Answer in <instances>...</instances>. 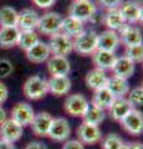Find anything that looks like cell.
<instances>
[{
  "instance_id": "6da1fadb",
  "label": "cell",
  "mask_w": 143,
  "mask_h": 149,
  "mask_svg": "<svg viewBox=\"0 0 143 149\" xmlns=\"http://www.w3.org/2000/svg\"><path fill=\"white\" fill-rule=\"evenodd\" d=\"M97 32L93 30H84L72 40L73 51L78 55L89 56L97 50Z\"/></svg>"
},
{
  "instance_id": "7a4b0ae2",
  "label": "cell",
  "mask_w": 143,
  "mask_h": 149,
  "mask_svg": "<svg viewBox=\"0 0 143 149\" xmlns=\"http://www.w3.org/2000/svg\"><path fill=\"white\" fill-rule=\"evenodd\" d=\"M22 93L27 100L39 101L49 93L47 81L40 76H31L25 81L22 86Z\"/></svg>"
},
{
  "instance_id": "3957f363",
  "label": "cell",
  "mask_w": 143,
  "mask_h": 149,
  "mask_svg": "<svg viewBox=\"0 0 143 149\" xmlns=\"http://www.w3.org/2000/svg\"><path fill=\"white\" fill-rule=\"evenodd\" d=\"M96 11H97V5L92 0H73L68 8V16L86 22L90 21Z\"/></svg>"
},
{
  "instance_id": "277c9868",
  "label": "cell",
  "mask_w": 143,
  "mask_h": 149,
  "mask_svg": "<svg viewBox=\"0 0 143 149\" xmlns=\"http://www.w3.org/2000/svg\"><path fill=\"white\" fill-rule=\"evenodd\" d=\"M62 22V16L56 11H47L39 17V22L36 29L39 30V32L44 35L51 36L54 34L60 32V27H61Z\"/></svg>"
},
{
  "instance_id": "5b68a950",
  "label": "cell",
  "mask_w": 143,
  "mask_h": 149,
  "mask_svg": "<svg viewBox=\"0 0 143 149\" xmlns=\"http://www.w3.org/2000/svg\"><path fill=\"white\" fill-rule=\"evenodd\" d=\"M49 49L50 52L54 56H63L67 57L72 51V39L71 37L66 36L62 32H57L50 36V41H49Z\"/></svg>"
},
{
  "instance_id": "8992f818",
  "label": "cell",
  "mask_w": 143,
  "mask_h": 149,
  "mask_svg": "<svg viewBox=\"0 0 143 149\" xmlns=\"http://www.w3.org/2000/svg\"><path fill=\"white\" fill-rule=\"evenodd\" d=\"M76 136L77 141H80L82 144H87V146H93L101 142L102 139V133L98 125L91 124L87 122H82L76 129Z\"/></svg>"
},
{
  "instance_id": "52a82bcc",
  "label": "cell",
  "mask_w": 143,
  "mask_h": 149,
  "mask_svg": "<svg viewBox=\"0 0 143 149\" xmlns=\"http://www.w3.org/2000/svg\"><path fill=\"white\" fill-rule=\"evenodd\" d=\"M90 106L89 100L81 93L67 96V98L63 102V109L67 114L72 117H84L85 112Z\"/></svg>"
},
{
  "instance_id": "ba28073f",
  "label": "cell",
  "mask_w": 143,
  "mask_h": 149,
  "mask_svg": "<svg viewBox=\"0 0 143 149\" xmlns=\"http://www.w3.org/2000/svg\"><path fill=\"white\" fill-rule=\"evenodd\" d=\"M122 128L131 136H141L143 132V116L138 109H131L119 120Z\"/></svg>"
},
{
  "instance_id": "9c48e42d",
  "label": "cell",
  "mask_w": 143,
  "mask_h": 149,
  "mask_svg": "<svg viewBox=\"0 0 143 149\" xmlns=\"http://www.w3.org/2000/svg\"><path fill=\"white\" fill-rule=\"evenodd\" d=\"M35 112L34 108L29 104L27 102H17L16 104H14L11 108V118L14 122H16L22 128L26 125H30L34 119Z\"/></svg>"
},
{
  "instance_id": "30bf717a",
  "label": "cell",
  "mask_w": 143,
  "mask_h": 149,
  "mask_svg": "<svg viewBox=\"0 0 143 149\" xmlns=\"http://www.w3.org/2000/svg\"><path fill=\"white\" fill-rule=\"evenodd\" d=\"M47 136L55 142H66L71 136V125L68 120L63 117L54 118Z\"/></svg>"
},
{
  "instance_id": "8fae6325",
  "label": "cell",
  "mask_w": 143,
  "mask_h": 149,
  "mask_svg": "<svg viewBox=\"0 0 143 149\" xmlns=\"http://www.w3.org/2000/svg\"><path fill=\"white\" fill-rule=\"evenodd\" d=\"M118 10L123 16L126 24H138L142 22V5L136 3L135 0H126L122 1L121 5L118 6Z\"/></svg>"
},
{
  "instance_id": "7c38bea8",
  "label": "cell",
  "mask_w": 143,
  "mask_h": 149,
  "mask_svg": "<svg viewBox=\"0 0 143 149\" xmlns=\"http://www.w3.org/2000/svg\"><path fill=\"white\" fill-rule=\"evenodd\" d=\"M117 34L119 36V42L123 44L126 47L142 44V31L137 26L124 24L117 31Z\"/></svg>"
},
{
  "instance_id": "4fadbf2b",
  "label": "cell",
  "mask_w": 143,
  "mask_h": 149,
  "mask_svg": "<svg viewBox=\"0 0 143 149\" xmlns=\"http://www.w3.org/2000/svg\"><path fill=\"white\" fill-rule=\"evenodd\" d=\"M24 129L21 125H19L16 122H14L13 119H6L0 124V139L9 143H15L20 141L22 137Z\"/></svg>"
},
{
  "instance_id": "5bb4252c",
  "label": "cell",
  "mask_w": 143,
  "mask_h": 149,
  "mask_svg": "<svg viewBox=\"0 0 143 149\" xmlns=\"http://www.w3.org/2000/svg\"><path fill=\"white\" fill-rule=\"evenodd\" d=\"M119 36L117 31L105 30L97 35V50L108 51V52H116L119 47Z\"/></svg>"
},
{
  "instance_id": "9a60e30c",
  "label": "cell",
  "mask_w": 143,
  "mask_h": 149,
  "mask_svg": "<svg viewBox=\"0 0 143 149\" xmlns=\"http://www.w3.org/2000/svg\"><path fill=\"white\" fill-rule=\"evenodd\" d=\"M54 117L49 112H39L34 116V119L31 122V130L38 137H46L49 133L50 125L52 123Z\"/></svg>"
},
{
  "instance_id": "2e32d148",
  "label": "cell",
  "mask_w": 143,
  "mask_h": 149,
  "mask_svg": "<svg viewBox=\"0 0 143 149\" xmlns=\"http://www.w3.org/2000/svg\"><path fill=\"white\" fill-rule=\"evenodd\" d=\"M47 71L51 76H67L71 71V63L63 56H50L47 61Z\"/></svg>"
},
{
  "instance_id": "e0dca14e",
  "label": "cell",
  "mask_w": 143,
  "mask_h": 149,
  "mask_svg": "<svg viewBox=\"0 0 143 149\" xmlns=\"http://www.w3.org/2000/svg\"><path fill=\"white\" fill-rule=\"evenodd\" d=\"M40 15L38 11L31 8L22 9L17 13V25L16 27L19 30H35L39 22Z\"/></svg>"
},
{
  "instance_id": "ac0fdd59",
  "label": "cell",
  "mask_w": 143,
  "mask_h": 149,
  "mask_svg": "<svg viewBox=\"0 0 143 149\" xmlns=\"http://www.w3.org/2000/svg\"><path fill=\"white\" fill-rule=\"evenodd\" d=\"M135 70H136V63L123 55L121 57H116V61H114L111 71L113 72V76L128 80L130 77L133 76Z\"/></svg>"
},
{
  "instance_id": "d6986e66",
  "label": "cell",
  "mask_w": 143,
  "mask_h": 149,
  "mask_svg": "<svg viewBox=\"0 0 143 149\" xmlns=\"http://www.w3.org/2000/svg\"><path fill=\"white\" fill-rule=\"evenodd\" d=\"M47 90L56 97L65 96L71 90V80L68 76H51L47 80Z\"/></svg>"
},
{
  "instance_id": "ffe728a7",
  "label": "cell",
  "mask_w": 143,
  "mask_h": 149,
  "mask_svg": "<svg viewBox=\"0 0 143 149\" xmlns=\"http://www.w3.org/2000/svg\"><path fill=\"white\" fill-rule=\"evenodd\" d=\"M50 56H51V52H50L49 45L44 41H38L33 47H30L26 51V58L34 63H41L47 61Z\"/></svg>"
},
{
  "instance_id": "44dd1931",
  "label": "cell",
  "mask_w": 143,
  "mask_h": 149,
  "mask_svg": "<svg viewBox=\"0 0 143 149\" xmlns=\"http://www.w3.org/2000/svg\"><path fill=\"white\" fill-rule=\"evenodd\" d=\"M107 81H108V76H107V73H106V71L96 68V67L87 72L86 77H85V82H86L87 87L93 91L106 87Z\"/></svg>"
},
{
  "instance_id": "7402d4cb",
  "label": "cell",
  "mask_w": 143,
  "mask_h": 149,
  "mask_svg": "<svg viewBox=\"0 0 143 149\" xmlns=\"http://www.w3.org/2000/svg\"><path fill=\"white\" fill-rule=\"evenodd\" d=\"M106 88L114 96V98H123L126 95L130 92V85L128 81L124 78L117 77V76H111L108 77Z\"/></svg>"
},
{
  "instance_id": "603a6c76",
  "label": "cell",
  "mask_w": 143,
  "mask_h": 149,
  "mask_svg": "<svg viewBox=\"0 0 143 149\" xmlns=\"http://www.w3.org/2000/svg\"><path fill=\"white\" fill-rule=\"evenodd\" d=\"M91 56H92V61H93V65L96 66V68L103 70V71H107V70L112 68L114 61H116V57H117L113 52H108V51H102V50H96Z\"/></svg>"
},
{
  "instance_id": "cb8c5ba5",
  "label": "cell",
  "mask_w": 143,
  "mask_h": 149,
  "mask_svg": "<svg viewBox=\"0 0 143 149\" xmlns=\"http://www.w3.org/2000/svg\"><path fill=\"white\" fill-rule=\"evenodd\" d=\"M131 109H133V108L130 104V102L127 101V98H124V97L123 98H114L112 104H111L108 108V114L113 120L119 122Z\"/></svg>"
},
{
  "instance_id": "d4e9b609",
  "label": "cell",
  "mask_w": 143,
  "mask_h": 149,
  "mask_svg": "<svg viewBox=\"0 0 143 149\" xmlns=\"http://www.w3.org/2000/svg\"><path fill=\"white\" fill-rule=\"evenodd\" d=\"M85 30L84 22L77 20V19L72 16H66L62 17L61 27H60V32L65 34L68 37H76L78 34H81Z\"/></svg>"
},
{
  "instance_id": "484cf974",
  "label": "cell",
  "mask_w": 143,
  "mask_h": 149,
  "mask_svg": "<svg viewBox=\"0 0 143 149\" xmlns=\"http://www.w3.org/2000/svg\"><path fill=\"white\" fill-rule=\"evenodd\" d=\"M20 30L16 26L13 27H0V47L11 49L17 44Z\"/></svg>"
},
{
  "instance_id": "4316f807",
  "label": "cell",
  "mask_w": 143,
  "mask_h": 149,
  "mask_svg": "<svg viewBox=\"0 0 143 149\" xmlns=\"http://www.w3.org/2000/svg\"><path fill=\"white\" fill-rule=\"evenodd\" d=\"M113 101H114V96L106 87L96 90L93 96H92V106L97 107V108L102 111L108 109Z\"/></svg>"
},
{
  "instance_id": "83f0119b",
  "label": "cell",
  "mask_w": 143,
  "mask_h": 149,
  "mask_svg": "<svg viewBox=\"0 0 143 149\" xmlns=\"http://www.w3.org/2000/svg\"><path fill=\"white\" fill-rule=\"evenodd\" d=\"M103 24L108 27L107 30H112V31H118L121 27L126 24L123 16L121 15L118 8L117 9H110L103 16Z\"/></svg>"
},
{
  "instance_id": "f1b7e54d",
  "label": "cell",
  "mask_w": 143,
  "mask_h": 149,
  "mask_svg": "<svg viewBox=\"0 0 143 149\" xmlns=\"http://www.w3.org/2000/svg\"><path fill=\"white\" fill-rule=\"evenodd\" d=\"M40 41L39 39V34L36 32L35 30H20L19 32V39H17V46L24 50V51H27L30 47Z\"/></svg>"
},
{
  "instance_id": "f546056e",
  "label": "cell",
  "mask_w": 143,
  "mask_h": 149,
  "mask_svg": "<svg viewBox=\"0 0 143 149\" xmlns=\"http://www.w3.org/2000/svg\"><path fill=\"white\" fill-rule=\"evenodd\" d=\"M17 25V11L13 6L0 8V26L13 27Z\"/></svg>"
},
{
  "instance_id": "4dcf8cb0",
  "label": "cell",
  "mask_w": 143,
  "mask_h": 149,
  "mask_svg": "<svg viewBox=\"0 0 143 149\" xmlns=\"http://www.w3.org/2000/svg\"><path fill=\"white\" fill-rule=\"evenodd\" d=\"M82 118H84V122L98 125L100 123H102L103 120L106 119V112L97 108V107L90 104Z\"/></svg>"
},
{
  "instance_id": "1f68e13d",
  "label": "cell",
  "mask_w": 143,
  "mask_h": 149,
  "mask_svg": "<svg viewBox=\"0 0 143 149\" xmlns=\"http://www.w3.org/2000/svg\"><path fill=\"white\" fill-rule=\"evenodd\" d=\"M122 144H124L123 139L116 133H110L101 139V148L102 149H118Z\"/></svg>"
},
{
  "instance_id": "d6a6232c",
  "label": "cell",
  "mask_w": 143,
  "mask_h": 149,
  "mask_svg": "<svg viewBox=\"0 0 143 149\" xmlns=\"http://www.w3.org/2000/svg\"><path fill=\"white\" fill-rule=\"evenodd\" d=\"M127 101L130 102L133 109H137L138 107H142L143 104V87L137 86L133 90L128 92V98Z\"/></svg>"
},
{
  "instance_id": "836d02e7",
  "label": "cell",
  "mask_w": 143,
  "mask_h": 149,
  "mask_svg": "<svg viewBox=\"0 0 143 149\" xmlns=\"http://www.w3.org/2000/svg\"><path fill=\"white\" fill-rule=\"evenodd\" d=\"M124 56L128 57L133 61L135 63H140L143 61V46L141 45H136V46H130V47H126L124 51Z\"/></svg>"
},
{
  "instance_id": "e575fe53",
  "label": "cell",
  "mask_w": 143,
  "mask_h": 149,
  "mask_svg": "<svg viewBox=\"0 0 143 149\" xmlns=\"http://www.w3.org/2000/svg\"><path fill=\"white\" fill-rule=\"evenodd\" d=\"M13 70L14 67L11 61H9L8 58H0V80L10 76Z\"/></svg>"
},
{
  "instance_id": "d590c367",
  "label": "cell",
  "mask_w": 143,
  "mask_h": 149,
  "mask_svg": "<svg viewBox=\"0 0 143 149\" xmlns=\"http://www.w3.org/2000/svg\"><path fill=\"white\" fill-rule=\"evenodd\" d=\"M123 0H96L97 5H100L101 8H105L110 10V9H117Z\"/></svg>"
},
{
  "instance_id": "8d00e7d4",
  "label": "cell",
  "mask_w": 143,
  "mask_h": 149,
  "mask_svg": "<svg viewBox=\"0 0 143 149\" xmlns=\"http://www.w3.org/2000/svg\"><path fill=\"white\" fill-rule=\"evenodd\" d=\"M61 149H85V146L77 139H67Z\"/></svg>"
},
{
  "instance_id": "74e56055",
  "label": "cell",
  "mask_w": 143,
  "mask_h": 149,
  "mask_svg": "<svg viewBox=\"0 0 143 149\" xmlns=\"http://www.w3.org/2000/svg\"><path fill=\"white\" fill-rule=\"evenodd\" d=\"M31 3L40 9H50L55 5L56 0H31Z\"/></svg>"
},
{
  "instance_id": "f35d334b",
  "label": "cell",
  "mask_w": 143,
  "mask_h": 149,
  "mask_svg": "<svg viewBox=\"0 0 143 149\" xmlns=\"http://www.w3.org/2000/svg\"><path fill=\"white\" fill-rule=\"evenodd\" d=\"M103 16H105V14H102V13H100L98 10L96 11L93 15H92V17L90 19V22L91 24H93V25H101L103 22Z\"/></svg>"
},
{
  "instance_id": "ab89813d",
  "label": "cell",
  "mask_w": 143,
  "mask_h": 149,
  "mask_svg": "<svg viewBox=\"0 0 143 149\" xmlns=\"http://www.w3.org/2000/svg\"><path fill=\"white\" fill-rule=\"evenodd\" d=\"M8 97H9V90H8L6 85L0 82V106L8 100Z\"/></svg>"
},
{
  "instance_id": "60d3db41",
  "label": "cell",
  "mask_w": 143,
  "mask_h": 149,
  "mask_svg": "<svg viewBox=\"0 0 143 149\" xmlns=\"http://www.w3.org/2000/svg\"><path fill=\"white\" fill-rule=\"evenodd\" d=\"M24 149H47V146H46L45 143H43V142L34 141V142L27 143Z\"/></svg>"
},
{
  "instance_id": "b9f144b4",
  "label": "cell",
  "mask_w": 143,
  "mask_h": 149,
  "mask_svg": "<svg viewBox=\"0 0 143 149\" xmlns=\"http://www.w3.org/2000/svg\"><path fill=\"white\" fill-rule=\"evenodd\" d=\"M0 149H16V148L13 143H9V142H5V141H3V139H0Z\"/></svg>"
},
{
  "instance_id": "7bdbcfd3",
  "label": "cell",
  "mask_w": 143,
  "mask_h": 149,
  "mask_svg": "<svg viewBox=\"0 0 143 149\" xmlns=\"http://www.w3.org/2000/svg\"><path fill=\"white\" fill-rule=\"evenodd\" d=\"M127 149H143V146L141 142H132L127 143Z\"/></svg>"
},
{
  "instance_id": "ee69618b",
  "label": "cell",
  "mask_w": 143,
  "mask_h": 149,
  "mask_svg": "<svg viewBox=\"0 0 143 149\" xmlns=\"http://www.w3.org/2000/svg\"><path fill=\"white\" fill-rule=\"evenodd\" d=\"M4 120H6V112L1 106H0V124H1Z\"/></svg>"
},
{
  "instance_id": "f6af8a7d",
  "label": "cell",
  "mask_w": 143,
  "mask_h": 149,
  "mask_svg": "<svg viewBox=\"0 0 143 149\" xmlns=\"http://www.w3.org/2000/svg\"><path fill=\"white\" fill-rule=\"evenodd\" d=\"M118 149H127V144H122V146L119 147Z\"/></svg>"
},
{
  "instance_id": "bcb514c9",
  "label": "cell",
  "mask_w": 143,
  "mask_h": 149,
  "mask_svg": "<svg viewBox=\"0 0 143 149\" xmlns=\"http://www.w3.org/2000/svg\"><path fill=\"white\" fill-rule=\"evenodd\" d=\"M135 1H136V3H138L140 5H142V0H135Z\"/></svg>"
}]
</instances>
